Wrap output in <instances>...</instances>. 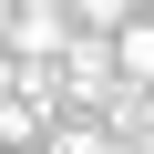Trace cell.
<instances>
[{"mask_svg": "<svg viewBox=\"0 0 154 154\" xmlns=\"http://www.w3.org/2000/svg\"><path fill=\"white\" fill-rule=\"evenodd\" d=\"M123 11H134V0H72V21H82V31H113Z\"/></svg>", "mask_w": 154, "mask_h": 154, "instance_id": "4", "label": "cell"}, {"mask_svg": "<svg viewBox=\"0 0 154 154\" xmlns=\"http://www.w3.org/2000/svg\"><path fill=\"white\" fill-rule=\"evenodd\" d=\"M41 134V103H21V93H0V144H31Z\"/></svg>", "mask_w": 154, "mask_h": 154, "instance_id": "2", "label": "cell"}, {"mask_svg": "<svg viewBox=\"0 0 154 154\" xmlns=\"http://www.w3.org/2000/svg\"><path fill=\"white\" fill-rule=\"evenodd\" d=\"M51 154H113V123H62Z\"/></svg>", "mask_w": 154, "mask_h": 154, "instance_id": "3", "label": "cell"}, {"mask_svg": "<svg viewBox=\"0 0 154 154\" xmlns=\"http://www.w3.org/2000/svg\"><path fill=\"white\" fill-rule=\"evenodd\" d=\"M113 72H123V82H144V93H154V11H144V0H134V11L113 21Z\"/></svg>", "mask_w": 154, "mask_h": 154, "instance_id": "1", "label": "cell"}]
</instances>
